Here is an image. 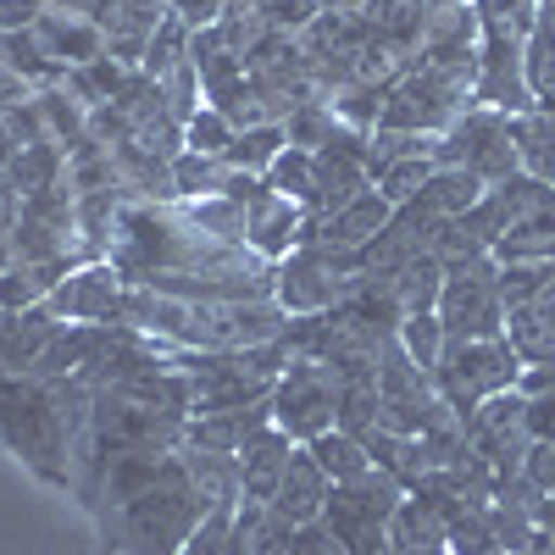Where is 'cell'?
Wrapping results in <instances>:
<instances>
[{"label":"cell","instance_id":"6","mask_svg":"<svg viewBox=\"0 0 555 555\" xmlns=\"http://www.w3.org/2000/svg\"><path fill=\"white\" fill-rule=\"evenodd\" d=\"M334 416H339V373L317 356H295L284 378L272 384V423L295 444H311L317 434L334 428Z\"/></svg>","mask_w":555,"mask_h":555},{"label":"cell","instance_id":"16","mask_svg":"<svg viewBox=\"0 0 555 555\" xmlns=\"http://www.w3.org/2000/svg\"><path fill=\"white\" fill-rule=\"evenodd\" d=\"M0 67L7 73H17L34 95L39 89H56L62 78H67V67L44 51V39L34 34V28H23V34H0Z\"/></svg>","mask_w":555,"mask_h":555},{"label":"cell","instance_id":"15","mask_svg":"<svg viewBox=\"0 0 555 555\" xmlns=\"http://www.w3.org/2000/svg\"><path fill=\"white\" fill-rule=\"evenodd\" d=\"M389 544L395 555H450V533H444V512H439V500L428 494H405L400 500V512L389 522Z\"/></svg>","mask_w":555,"mask_h":555},{"label":"cell","instance_id":"23","mask_svg":"<svg viewBox=\"0 0 555 555\" xmlns=\"http://www.w3.org/2000/svg\"><path fill=\"white\" fill-rule=\"evenodd\" d=\"M306 450L317 455V467L328 473L334 483H350V478H361V473H373V467H378V461L366 455V444H361L356 434H339V428L317 434V439H311Z\"/></svg>","mask_w":555,"mask_h":555},{"label":"cell","instance_id":"12","mask_svg":"<svg viewBox=\"0 0 555 555\" xmlns=\"http://www.w3.org/2000/svg\"><path fill=\"white\" fill-rule=\"evenodd\" d=\"M289 455H295V439L278 423L256 428L240 444V500H272L278 478H284V467H289Z\"/></svg>","mask_w":555,"mask_h":555},{"label":"cell","instance_id":"30","mask_svg":"<svg viewBox=\"0 0 555 555\" xmlns=\"http://www.w3.org/2000/svg\"><path fill=\"white\" fill-rule=\"evenodd\" d=\"M284 133H289L295 151H322V145L339 133V117H334L328 101H306V106H295V112L284 117Z\"/></svg>","mask_w":555,"mask_h":555},{"label":"cell","instance_id":"41","mask_svg":"<svg viewBox=\"0 0 555 555\" xmlns=\"http://www.w3.org/2000/svg\"><path fill=\"white\" fill-rule=\"evenodd\" d=\"M428 12H450V7H473V0H423Z\"/></svg>","mask_w":555,"mask_h":555},{"label":"cell","instance_id":"35","mask_svg":"<svg viewBox=\"0 0 555 555\" xmlns=\"http://www.w3.org/2000/svg\"><path fill=\"white\" fill-rule=\"evenodd\" d=\"M39 300H44V284L28 267H7V272H0V311H28Z\"/></svg>","mask_w":555,"mask_h":555},{"label":"cell","instance_id":"31","mask_svg":"<svg viewBox=\"0 0 555 555\" xmlns=\"http://www.w3.org/2000/svg\"><path fill=\"white\" fill-rule=\"evenodd\" d=\"M539 7H544V0H473L478 28L483 34H505V39H528Z\"/></svg>","mask_w":555,"mask_h":555},{"label":"cell","instance_id":"22","mask_svg":"<svg viewBox=\"0 0 555 555\" xmlns=\"http://www.w3.org/2000/svg\"><path fill=\"white\" fill-rule=\"evenodd\" d=\"M289 151V133H284V122H261V128H240L234 133V145H228V167L234 172H256V178H267V167Z\"/></svg>","mask_w":555,"mask_h":555},{"label":"cell","instance_id":"19","mask_svg":"<svg viewBox=\"0 0 555 555\" xmlns=\"http://www.w3.org/2000/svg\"><path fill=\"white\" fill-rule=\"evenodd\" d=\"M389 289L400 300V317H416V311H439V295H444V261L439 256H411L395 278H389Z\"/></svg>","mask_w":555,"mask_h":555},{"label":"cell","instance_id":"26","mask_svg":"<svg viewBox=\"0 0 555 555\" xmlns=\"http://www.w3.org/2000/svg\"><path fill=\"white\" fill-rule=\"evenodd\" d=\"M190 39H195V28L190 23H183V17H162V28L151 34V44H145V67H139V73H145V78H167L172 67H183V62H190Z\"/></svg>","mask_w":555,"mask_h":555},{"label":"cell","instance_id":"24","mask_svg":"<svg viewBox=\"0 0 555 555\" xmlns=\"http://www.w3.org/2000/svg\"><path fill=\"white\" fill-rule=\"evenodd\" d=\"M183 211H190V222L201 228L206 240L217 245H245V206L228 201V195H206V201H178Z\"/></svg>","mask_w":555,"mask_h":555},{"label":"cell","instance_id":"21","mask_svg":"<svg viewBox=\"0 0 555 555\" xmlns=\"http://www.w3.org/2000/svg\"><path fill=\"white\" fill-rule=\"evenodd\" d=\"M384 101H389V83H378V78H350V83H339L328 95L334 117L345 128H356V133H373L384 122Z\"/></svg>","mask_w":555,"mask_h":555},{"label":"cell","instance_id":"7","mask_svg":"<svg viewBox=\"0 0 555 555\" xmlns=\"http://www.w3.org/2000/svg\"><path fill=\"white\" fill-rule=\"evenodd\" d=\"M494 272H500L494 256L444 272V295H439L444 339H500L505 334V300H500Z\"/></svg>","mask_w":555,"mask_h":555},{"label":"cell","instance_id":"34","mask_svg":"<svg viewBox=\"0 0 555 555\" xmlns=\"http://www.w3.org/2000/svg\"><path fill=\"white\" fill-rule=\"evenodd\" d=\"M317 0H256V17H261V28L267 34H289V39H300L311 23H317Z\"/></svg>","mask_w":555,"mask_h":555},{"label":"cell","instance_id":"11","mask_svg":"<svg viewBox=\"0 0 555 555\" xmlns=\"http://www.w3.org/2000/svg\"><path fill=\"white\" fill-rule=\"evenodd\" d=\"M395 206L378 195V190H361L350 206H339L334 217H322L317 228H306V240L317 245H334V250H361V245H373L384 228H389Z\"/></svg>","mask_w":555,"mask_h":555},{"label":"cell","instance_id":"29","mask_svg":"<svg viewBox=\"0 0 555 555\" xmlns=\"http://www.w3.org/2000/svg\"><path fill=\"white\" fill-rule=\"evenodd\" d=\"M267 190L272 195H284V201H295V206H311V190H317V162H311V151H284L272 167H267Z\"/></svg>","mask_w":555,"mask_h":555},{"label":"cell","instance_id":"36","mask_svg":"<svg viewBox=\"0 0 555 555\" xmlns=\"http://www.w3.org/2000/svg\"><path fill=\"white\" fill-rule=\"evenodd\" d=\"M522 483L533 494H555V444H528L522 455Z\"/></svg>","mask_w":555,"mask_h":555},{"label":"cell","instance_id":"1","mask_svg":"<svg viewBox=\"0 0 555 555\" xmlns=\"http://www.w3.org/2000/svg\"><path fill=\"white\" fill-rule=\"evenodd\" d=\"M206 512H211V500L190 478L183 450H172L167 467L156 473V483L112 512V539L122 555H183V544L195 539Z\"/></svg>","mask_w":555,"mask_h":555},{"label":"cell","instance_id":"25","mask_svg":"<svg viewBox=\"0 0 555 555\" xmlns=\"http://www.w3.org/2000/svg\"><path fill=\"white\" fill-rule=\"evenodd\" d=\"M222 183H228V162L201 156V151H178V156H172V190H178V201L222 195Z\"/></svg>","mask_w":555,"mask_h":555},{"label":"cell","instance_id":"33","mask_svg":"<svg viewBox=\"0 0 555 555\" xmlns=\"http://www.w3.org/2000/svg\"><path fill=\"white\" fill-rule=\"evenodd\" d=\"M234 133H240V128L228 122L217 106H201L190 122H183V151H201V156H217V162H222L228 145H234Z\"/></svg>","mask_w":555,"mask_h":555},{"label":"cell","instance_id":"40","mask_svg":"<svg viewBox=\"0 0 555 555\" xmlns=\"http://www.w3.org/2000/svg\"><path fill=\"white\" fill-rule=\"evenodd\" d=\"M317 7H322V12H361L366 0H317Z\"/></svg>","mask_w":555,"mask_h":555},{"label":"cell","instance_id":"39","mask_svg":"<svg viewBox=\"0 0 555 555\" xmlns=\"http://www.w3.org/2000/svg\"><path fill=\"white\" fill-rule=\"evenodd\" d=\"M528 434H533V444H555V395L528 400Z\"/></svg>","mask_w":555,"mask_h":555},{"label":"cell","instance_id":"27","mask_svg":"<svg viewBox=\"0 0 555 555\" xmlns=\"http://www.w3.org/2000/svg\"><path fill=\"white\" fill-rule=\"evenodd\" d=\"M400 350L423 366V373H439V361H444V322H439V311H416V317H405L400 322Z\"/></svg>","mask_w":555,"mask_h":555},{"label":"cell","instance_id":"28","mask_svg":"<svg viewBox=\"0 0 555 555\" xmlns=\"http://www.w3.org/2000/svg\"><path fill=\"white\" fill-rule=\"evenodd\" d=\"M434 145L439 139L434 133H405V128H373L366 133V172H384V167H395V162H405V156H434Z\"/></svg>","mask_w":555,"mask_h":555},{"label":"cell","instance_id":"13","mask_svg":"<svg viewBox=\"0 0 555 555\" xmlns=\"http://www.w3.org/2000/svg\"><path fill=\"white\" fill-rule=\"evenodd\" d=\"M34 34L44 39V51H51L62 67H83V62L106 56V28H101L95 17H78V12L44 7V17L34 23Z\"/></svg>","mask_w":555,"mask_h":555},{"label":"cell","instance_id":"8","mask_svg":"<svg viewBox=\"0 0 555 555\" xmlns=\"http://www.w3.org/2000/svg\"><path fill=\"white\" fill-rule=\"evenodd\" d=\"M122 306H128V278L112 261H83L44 295V311L62 322H122Z\"/></svg>","mask_w":555,"mask_h":555},{"label":"cell","instance_id":"37","mask_svg":"<svg viewBox=\"0 0 555 555\" xmlns=\"http://www.w3.org/2000/svg\"><path fill=\"white\" fill-rule=\"evenodd\" d=\"M289 555H350V550H345L328 528H322V522H306V528H295Z\"/></svg>","mask_w":555,"mask_h":555},{"label":"cell","instance_id":"3","mask_svg":"<svg viewBox=\"0 0 555 555\" xmlns=\"http://www.w3.org/2000/svg\"><path fill=\"white\" fill-rule=\"evenodd\" d=\"M522 378V356L512 350V339H450L444 345V361H439V395L450 400V411L467 423V416L489 400V395H505V389H517Z\"/></svg>","mask_w":555,"mask_h":555},{"label":"cell","instance_id":"5","mask_svg":"<svg viewBox=\"0 0 555 555\" xmlns=\"http://www.w3.org/2000/svg\"><path fill=\"white\" fill-rule=\"evenodd\" d=\"M473 106V83L439 73V67H411L389 83V101H384V122L378 128H405V133H444L461 112Z\"/></svg>","mask_w":555,"mask_h":555},{"label":"cell","instance_id":"4","mask_svg":"<svg viewBox=\"0 0 555 555\" xmlns=\"http://www.w3.org/2000/svg\"><path fill=\"white\" fill-rule=\"evenodd\" d=\"M434 162L439 167H461L473 172L483 190H494V183H505L517 167V145H512V117L505 112H489V106H467L434 145Z\"/></svg>","mask_w":555,"mask_h":555},{"label":"cell","instance_id":"10","mask_svg":"<svg viewBox=\"0 0 555 555\" xmlns=\"http://www.w3.org/2000/svg\"><path fill=\"white\" fill-rule=\"evenodd\" d=\"M328 494H334V478L317 467V455H311L306 444H295L289 467H284V478H278V489H272L267 505H272L284 522L306 528V522H322V505H328Z\"/></svg>","mask_w":555,"mask_h":555},{"label":"cell","instance_id":"18","mask_svg":"<svg viewBox=\"0 0 555 555\" xmlns=\"http://www.w3.org/2000/svg\"><path fill=\"white\" fill-rule=\"evenodd\" d=\"M494 261L500 267L505 261H555V195L539 211H528L522 222L505 228L500 245H494Z\"/></svg>","mask_w":555,"mask_h":555},{"label":"cell","instance_id":"9","mask_svg":"<svg viewBox=\"0 0 555 555\" xmlns=\"http://www.w3.org/2000/svg\"><path fill=\"white\" fill-rule=\"evenodd\" d=\"M306 240V206H295V201H284V195H261V201H250L245 206V250H256L261 261H284L295 245Z\"/></svg>","mask_w":555,"mask_h":555},{"label":"cell","instance_id":"14","mask_svg":"<svg viewBox=\"0 0 555 555\" xmlns=\"http://www.w3.org/2000/svg\"><path fill=\"white\" fill-rule=\"evenodd\" d=\"M62 334V317L28 306V311H0V366H12V373H28V366L44 356V345H51Z\"/></svg>","mask_w":555,"mask_h":555},{"label":"cell","instance_id":"20","mask_svg":"<svg viewBox=\"0 0 555 555\" xmlns=\"http://www.w3.org/2000/svg\"><path fill=\"white\" fill-rule=\"evenodd\" d=\"M512 145H517V167L555 190V122L544 112L512 117Z\"/></svg>","mask_w":555,"mask_h":555},{"label":"cell","instance_id":"17","mask_svg":"<svg viewBox=\"0 0 555 555\" xmlns=\"http://www.w3.org/2000/svg\"><path fill=\"white\" fill-rule=\"evenodd\" d=\"M361 23L373 28L378 39H389L395 51L416 56L423 28H428V7H423V0H366V7H361Z\"/></svg>","mask_w":555,"mask_h":555},{"label":"cell","instance_id":"2","mask_svg":"<svg viewBox=\"0 0 555 555\" xmlns=\"http://www.w3.org/2000/svg\"><path fill=\"white\" fill-rule=\"evenodd\" d=\"M405 494H411V489H405L395 473L373 467V473H361V478H350V483H334L328 505H322V528H328L350 555H395L389 522H395V512H400Z\"/></svg>","mask_w":555,"mask_h":555},{"label":"cell","instance_id":"38","mask_svg":"<svg viewBox=\"0 0 555 555\" xmlns=\"http://www.w3.org/2000/svg\"><path fill=\"white\" fill-rule=\"evenodd\" d=\"M44 17V0H0V34H23Z\"/></svg>","mask_w":555,"mask_h":555},{"label":"cell","instance_id":"32","mask_svg":"<svg viewBox=\"0 0 555 555\" xmlns=\"http://www.w3.org/2000/svg\"><path fill=\"white\" fill-rule=\"evenodd\" d=\"M439 172V162L434 156H405V162H395V167H384L378 178H373V190L389 201V206H405L411 195H423V183Z\"/></svg>","mask_w":555,"mask_h":555}]
</instances>
